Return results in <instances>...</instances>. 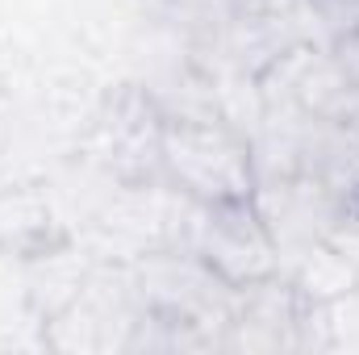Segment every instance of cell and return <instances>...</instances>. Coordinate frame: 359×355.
Segmentation results:
<instances>
[{
	"mask_svg": "<svg viewBox=\"0 0 359 355\" xmlns=\"http://www.w3.org/2000/svg\"><path fill=\"white\" fill-rule=\"evenodd\" d=\"M205 272L226 288H255L276 272V239L268 217L255 209L251 196L205 205L201 222V247Z\"/></svg>",
	"mask_w": 359,
	"mask_h": 355,
	"instance_id": "cell-2",
	"label": "cell"
},
{
	"mask_svg": "<svg viewBox=\"0 0 359 355\" xmlns=\"http://www.w3.org/2000/svg\"><path fill=\"white\" fill-rule=\"evenodd\" d=\"M159 163L201 205L251 196V151L213 121H168L159 130Z\"/></svg>",
	"mask_w": 359,
	"mask_h": 355,
	"instance_id": "cell-1",
	"label": "cell"
},
{
	"mask_svg": "<svg viewBox=\"0 0 359 355\" xmlns=\"http://www.w3.org/2000/svg\"><path fill=\"white\" fill-rule=\"evenodd\" d=\"M318 21L334 34V38H347L359 34V0H309Z\"/></svg>",
	"mask_w": 359,
	"mask_h": 355,
	"instance_id": "cell-3",
	"label": "cell"
}]
</instances>
